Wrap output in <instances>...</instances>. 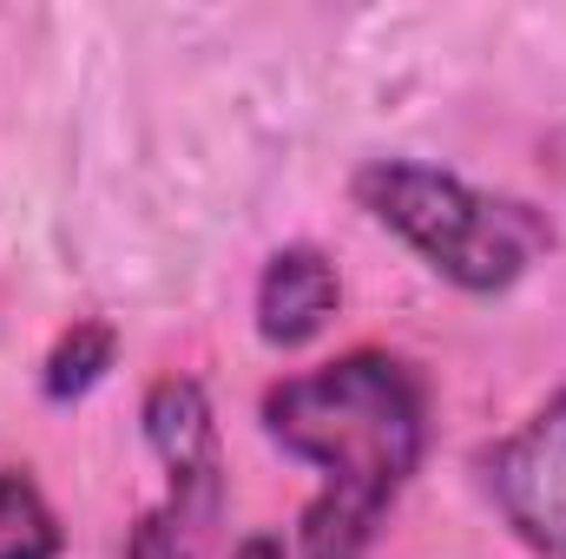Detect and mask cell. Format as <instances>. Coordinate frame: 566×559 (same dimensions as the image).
<instances>
[{
	"label": "cell",
	"mask_w": 566,
	"mask_h": 559,
	"mask_svg": "<svg viewBox=\"0 0 566 559\" xmlns=\"http://www.w3.org/2000/svg\"><path fill=\"white\" fill-rule=\"evenodd\" d=\"M264 428L283 454L329 474L303 507V559H363L382 507L409 487L428 447V402L416 369L356 349L264 395Z\"/></svg>",
	"instance_id": "obj_1"
},
{
	"label": "cell",
	"mask_w": 566,
	"mask_h": 559,
	"mask_svg": "<svg viewBox=\"0 0 566 559\" xmlns=\"http://www.w3.org/2000/svg\"><path fill=\"white\" fill-rule=\"evenodd\" d=\"M356 198L376 224H389L416 257H428L441 277L468 296H501L521 271L554 244L547 218L507 198H488L461 184L454 171H434L416 158H376L356 171Z\"/></svg>",
	"instance_id": "obj_2"
},
{
	"label": "cell",
	"mask_w": 566,
	"mask_h": 559,
	"mask_svg": "<svg viewBox=\"0 0 566 559\" xmlns=\"http://www.w3.org/2000/svg\"><path fill=\"white\" fill-rule=\"evenodd\" d=\"M488 494L514 540L566 559V395H554L527 428H514L488 454Z\"/></svg>",
	"instance_id": "obj_3"
},
{
	"label": "cell",
	"mask_w": 566,
	"mask_h": 559,
	"mask_svg": "<svg viewBox=\"0 0 566 559\" xmlns=\"http://www.w3.org/2000/svg\"><path fill=\"white\" fill-rule=\"evenodd\" d=\"M145 441L171 474L178 494V520H211L218 494H224V447H218V421L211 402L191 376H165L145 395Z\"/></svg>",
	"instance_id": "obj_4"
},
{
	"label": "cell",
	"mask_w": 566,
	"mask_h": 559,
	"mask_svg": "<svg viewBox=\"0 0 566 559\" xmlns=\"http://www.w3.org/2000/svg\"><path fill=\"white\" fill-rule=\"evenodd\" d=\"M336 303H343L336 264L310 244H290V251L271 257V271L258 283V336L271 349H303L310 336H323Z\"/></svg>",
	"instance_id": "obj_5"
},
{
	"label": "cell",
	"mask_w": 566,
	"mask_h": 559,
	"mask_svg": "<svg viewBox=\"0 0 566 559\" xmlns=\"http://www.w3.org/2000/svg\"><path fill=\"white\" fill-rule=\"evenodd\" d=\"M0 559H60V520L27 467H0Z\"/></svg>",
	"instance_id": "obj_6"
},
{
	"label": "cell",
	"mask_w": 566,
	"mask_h": 559,
	"mask_svg": "<svg viewBox=\"0 0 566 559\" xmlns=\"http://www.w3.org/2000/svg\"><path fill=\"white\" fill-rule=\"evenodd\" d=\"M113 349H119V336L106 323H73L46 356V376H40L46 402H80L86 389H99V376L113 369Z\"/></svg>",
	"instance_id": "obj_7"
},
{
	"label": "cell",
	"mask_w": 566,
	"mask_h": 559,
	"mask_svg": "<svg viewBox=\"0 0 566 559\" xmlns=\"http://www.w3.org/2000/svg\"><path fill=\"white\" fill-rule=\"evenodd\" d=\"M126 559H191V553H185V540H178V520H171V514H145L139 527H133Z\"/></svg>",
	"instance_id": "obj_8"
},
{
	"label": "cell",
	"mask_w": 566,
	"mask_h": 559,
	"mask_svg": "<svg viewBox=\"0 0 566 559\" xmlns=\"http://www.w3.org/2000/svg\"><path fill=\"white\" fill-rule=\"evenodd\" d=\"M231 559H290V553H283L277 534H251V540H244V547H238Z\"/></svg>",
	"instance_id": "obj_9"
}]
</instances>
